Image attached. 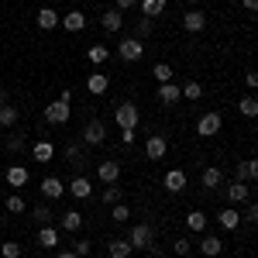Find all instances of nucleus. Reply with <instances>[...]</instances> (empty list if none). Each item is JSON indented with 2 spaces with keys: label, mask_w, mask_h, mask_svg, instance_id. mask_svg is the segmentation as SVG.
<instances>
[{
  "label": "nucleus",
  "mask_w": 258,
  "mask_h": 258,
  "mask_svg": "<svg viewBox=\"0 0 258 258\" xmlns=\"http://www.w3.org/2000/svg\"><path fill=\"white\" fill-rule=\"evenodd\" d=\"M114 120H117L120 131H135V127H138V120H141L138 103H131V100H120L117 107H114Z\"/></svg>",
  "instance_id": "f257e3e1"
},
{
  "label": "nucleus",
  "mask_w": 258,
  "mask_h": 258,
  "mask_svg": "<svg viewBox=\"0 0 258 258\" xmlns=\"http://www.w3.org/2000/svg\"><path fill=\"white\" fill-rule=\"evenodd\" d=\"M127 244H131L135 251H148V248L155 244V227H152V224H135L131 234H127Z\"/></svg>",
  "instance_id": "f03ea898"
},
{
  "label": "nucleus",
  "mask_w": 258,
  "mask_h": 258,
  "mask_svg": "<svg viewBox=\"0 0 258 258\" xmlns=\"http://www.w3.org/2000/svg\"><path fill=\"white\" fill-rule=\"evenodd\" d=\"M110 55H117L120 62H138L141 55H145V41H138V38H120L117 48H114Z\"/></svg>",
  "instance_id": "7ed1b4c3"
},
{
  "label": "nucleus",
  "mask_w": 258,
  "mask_h": 258,
  "mask_svg": "<svg viewBox=\"0 0 258 258\" xmlns=\"http://www.w3.org/2000/svg\"><path fill=\"white\" fill-rule=\"evenodd\" d=\"M220 127H224V117H220L217 110H207V114L197 120V135L200 138H214V135H220Z\"/></svg>",
  "instance_id": "20e7f679"
},
{
  "label": "nucleus",
  "mask_w": 258,
  "mask_h": 258,
  "mask_svg": "<svg viewBox=\"0 0 258 258\" xmlns=\"http://www.w3.org/2000/svg\"><path fill=\"white\" fill-rule=\"evenodd\" d=\"M69 117H73V103H62V100L45 103V120H48V124H66Z\"/></svg>",
  "instance_id": "39448f33"
},
{
  "label": "nucleus",
  "mask_w": 258,
  "mask_h": 258,
  "mask_svg": "<svg viewBox=\"0 0 258 258\" xmlns=\"http://www.w3.org/2000/svg\"><path fill=\"white\" fill-rule=\"evenodd\" d=\"M248 200H251V182H238L234 179L227 186V207H244Z\"/></svg>",
  "instance_id": "423d86ee"
},
{
  "label": "nucleus",
  "mask_w": 258,
  "mask_h": 258,
  "mask_svg": "<svg viewBox=\"0 0 258 258\" xmlns=\"http://www.w3.org/2000/svg\"><path fill=\"white\" fill-rule=\"evenodd\" d=\"M107 141V127H103V120H86V127H83V145H103Z\"/></svg>",
  "instance_id": "0eeeda50"
},
{
  "label": "nucleus",
  "mask_w": 258,
  "mask_h": 258,
  "mask_svg": "<svg viewBox=\"0 0 258 258\" xmlns=\"http://www.w3.org/2000/svg\"><path fill=\"white\" fill-rule=\"evenodd\" d=\"M165 152H169L165 135H148V141H145V159L159 162V159H165Z\"/></svg>",
  "instance_id": "6e6552de"
},
{
  "label": "nucleus",
  "mask_w": 258,
  "mask_h": 258,
  "mask_svg": "<svg viewBox=\"0 0 258 258\" xmlns=\"http://www.w3.org/2000/svg\"><path fill=\"white\" fill-rule=\"evenodd\" d=\"M97 179H100V182H107V186H114V182L120 179V162L117 159H103L97 165Z\"/></svg>",
  "instance_id": "1a4fd4ad"
},
{
  "label": "nucleus",
  "mask_w": 258,
  "mask_h": 258,
  "mask_svg": "<svg viewBox=\"0 0 258 258\" xmlns=\"http://www.w3.org/2000/svg\"><path fill=\"white\" fill-rule=\"evenodd\" d=\"M207 28V14L200 11V7H193V11H186L182 14V31H189V35H200Z\"/></svg>",
  "instance_id": "9d476101"
},
{
  "label": "nucleus",
  "mask_w": 258,
  "mask_h": 258,
  "mask_svg": "<svg viewBox=\"0 0 258 258\" xmlns=\"http://www.w3.org/2000/svg\"><path fill=\"white\" fill-rule=\"evenodd\" d=\"M38 189H41V197H45V200H59V197H66V182H62L59 176H45Z\"/></svg>",
  "instance_id": "9b49d317"
},
{
  "label": "nucleus",
  "mask_w": 258,
  "mask_h": 258,
  "mask_svg": "<svg viewBox=\"0 0 258 258\" xmlns=\"http://www.w3.org/2000/svg\"><path fill=\"white\" fill-rule=\"evenodd\" d=\"M59 28H66L69 35H76L86 28V14L83 11H69V14H59Z\"/></svg>",
  "instance_id": "f8f14e48"
},
{
  "label": "nucleus",
  "mask_w": 258,
  "mask_h": 258,
  "mask_svg": "<svg viewBox=\"0 0 258 258\" xmlns=\"http://www.w3.org/2000/svg\"><path fill=\"white\" fill-rule=\"evenodd\" d=\"M162 182H165V189H169V193H186V186H189V179H186L182 169H169Z\"/></svg>",
  "instance_id": "ddd939ff"
},
{
  "label": "nucleus",
  "mask_w": 258,
  "mask_h": 258,
  "mask_svg": "<svg viewBox=\"0 0 258 258\" xmlns=\"http://www.w3.org/2000/svg\"><path fill=\"white\" fill-rule=\"evenodd\" d=\"M197 248H200V255H203V258H217L220 251H224V241H220L217 234H207V238L197 241Z\"/></svg>",
  "instance_id": "4468645a"
},
{
  "label": "nucleus",
  "mask_w": 258,
  "mask_h": 258,
  "mask_svg": "<svg viewBox=\"0 0 258 258\" xmlns=\"http://www.w3.org/2000/svg\"><path fill=\"white\" fill-rule=\"evenodd\" d=\"M217 224L224 227V231H238L241 210H238V207H224V210H217Z\"/></svg>",
  "instance_id": "2eb2a0df"
},
{
  "label": "nucleus",
  "mask_w": 258,
  "mask_h": 258,
  "mask_svg": "<svg viewBox=\"0 0 258 258\" xmlns=\"http://www.w3.org/2000/svg\"><path fill=\"white\" fill-rule=\"evenodd\" d=\"M31 159L41 162V165H48V162L55 159V145H52V141H35V145H31Z\"/></svg>",
  "instance_id": "dca6fc26"
},
{
  "label": "nucleus",
  "mask_w": 258,
  "mask_h": 258,
  "mask_svg": "<svg viewBox=\"0 0 258 258\" xmlns=\"http://www.w3.org/2000/svg\"><path fill=\"white\" fill-rule=\"evenodd\" d=\"M66 189H69V193H73L76 200H86V197H93V182H90L86 176H73V182H69Z\"/></svg>",
  "instance_id": "f3484780"
},
{
  "label": "nucleus",
  "mask_w": 258,
  "mask_h": 258,
  "mask_svg": "<svg viewBox=\"0 0 258 258\" xmlns=\"http://www.w3.org/2000/svg\"><path fill=\"white\" fill-rule=\"evenodd\" d=\"M234 179H238V182H255V179H258V165H255V159L238 162V169H234Z\"/></svg>",
  "instance_id": "a211bd4d"
},
{
  "label": "nucleus",
  "mask_w": 258,
  "mask_h": 258,
  "mask_svg": "<svg viewBox=\"0 0 258 258\" xmlns=\"http://www.w3.org/2000/svg\"><path fill=\"white\" fill-rule=\"evenodd\" d=\"M100 24H103V31H110V35H117V31H120V24H124V14L110 7V11H103V14H100Z\"/></svg>",
  "instance_id": "6ab92c4d"
},
{
  "label": "nucleus",
  "mask_w": 258,
  "mask_h": 258,
  "mask_svg": "<svg viewBox=\"0 0 258 258\" xmlns=\"http://www.w3.org/2000/svg\"><path fill=\"white\" fill-rule=\"evenodd\" d=\"M107 86H110V76H103V73L86 76V93H93V97H103V93H107Z\"/></svg>",
  "instance_id": "aec40b11"
},
{
  "label": "nucleus",
  "mask_w": 258,
  "mask_h": 258,
  "mask_svg": "<svg viewBox=\"0 0 258 258\" xmlns=\"http://www.w3.org/2000/svg\"><path fill=\"white\" fill-rule=\"evenodd\" d=\"M179 100H182V97H179L176 83H162V86H159V103H162V107H176Z\"/></svg>",
  "instance_id": "412c9836"
},
{
  "label": "nucleus",
  "mask_w": 258,
  "mask_h": 258,
  "mask_svg": "<svg viewBox=\"0 0 258 258\" xmlns=\"http://www.w3.org/2000/svg\"><path fill=\"white\" fill-rule=\"evenodd\" d=\"M35 24H38L41 31H52V28H59V11H52V7H41L38 18H35Z\"/></svg>",
  "instance_id": "4be33fe9"
},
{
  "label": "nucleus",
  "mask_w": 258,
  "mask_h": 258,
  "mask_svg": "<svg viewBox=\"0 0 258 258\" xmlns=\"http://www.w3.org/2000/svg\"><path fill=\"white\" fill-rule=\"evenodd\" d=\"M66 162H69L73 169H83V165H86V148H83V141L80 145H66Z\"/></svg>",
  "instance_id": "5701e85b"
},
{
  "label": "nucleus",
  "mask_w": 258,
  "mask_h": 258,
  "mask_svg": "<svg viewBox=\"0 0 258 258\" xmlns=\"http://www.w3.org/2000/svg\"><path fill=\"white\" fill-rule=\"evenodd\" d=\"M4 179H7V186H18V189H21V186L31 179V172H28L24 165H11V169L4 172Z\"/></svg>",
  "instance_id": "b1692460"
},
{
  "label": "nucleus",
  "mask_w": 258,
  "mask_h": 258,
  "mask_svg": "<svg viewBox=\"0 0 258 258\" xmlns=\"http://www.w3.org/2000/svg\"><path fill=\"white\" fill-rule=\"evenodd\" d=\"M107 255H110V258H131V255H135V248L127 244V238H114L110 244H107Z\"/></svg>",
  "instance_id": "393cba45"
},
{
  "label": "nucleus",
  "mask_w": 258,
  "mask_h": 258,
  "mask_svg": "<svg viewBox=\"0 0 258 258\" xmlns=\"http://www.w3.org/2000/svg\"><path fill=\"white\" fill-rule=\"evenodd\" d=\"M59 224H62V231H69V234H76V231L83 227V214H80V210H66V214L59 217Z\"/></svg>",
  "instance_id": "a878e982"
},
{
  "label": "nucleus",
  "mask_w": 258,
  "mask_h": 258,
  "mask_svg": "<svg viewBox=\"0 0 258 258\" xmlns=\"http://www.w3.org/2000/svg\"><path fill=\"white\" fill-rule=\"evenodd\" d=\"M28 217H31V224H35V227H45V224H52V217H55V214H52L45 203H38V207H31V210H28Z\"/></svg>",
  "instance_id": "bb28decb"
},
{
  "label": "nucleus",
  "mask_w": 258,
  "mask_h": 258,
  "mask_svg": "<svg viewBox=\"0 0 258 258\" xmlns=\"http://www.w3.org/2000/svg\"><path fill=\"white\" fill-rule=\"evenodd\" d=\"M138 4H141V18H152V21L169 7V0H138Z\"/></svg>",
  "instance_id": "cd10ccee"
},
{
  "label": "nucleus",
  "mask_w": 258,
  "mask_h": 258,
  "mask_svg": "<svg viewBox=\"0 0 258 258\" xmlns=\"http://www.w3.org/2000/svg\"><path fill=\"white\" fill-rule=\"evenodd\" d=\"M152 35H155V21H152V18H138V21H135V35H131V38L148 41Z\"/></svg>",
  "instance_id": "c85d7f7f"
},
{
  "label": "nucleus",
  "mask_w": 258,
  "mask_h": 258,
  "mask_svg": "<svg viewBox=\"0 0 258 258\" xmlns=\"http://www.w3.org/2000/svg\"><path fill=\"white\" fill-rule=\"evenodd\" d=\"M18 120H21L18 103H4V107H0V127H14Z\"/></svg>",
  "instance_id": "c756f323"
},
{
  "label": "nucleus",
  "mask_w": 258,
  "mask_h": 258,
  "mask_svg": "<svg viewBox=\"0 0 258 258\" xmlns=\"http://www.w3.org/2000/svg\"><path fill=\"white\" fill-rule=\"evenodd\" d=\"M220 179H224V172H220L217 165H210V169H203V176H200V182H203V189H210V193H214V189L220 186Z\"/></svg>",
  "instance_id": "7c9ffc66"
},
{
  "label": "nucleus",
  "mask_w": 258,
  "mask_h": 258,
  "mask_svg": "<svg viewBox=\"0 0 258 258\" xmlns=\"http://www.w3.org/2000/svg\"><path fill=\"white\" fill-rule=\"evenodd\" d=\"M186 227H189L193 234H203V231H207V214H203V210H189V214H186Z\"/></svg>",
  "instance_id": "2f4dec72"
},
{
  "label": "nucleus",
  "mask_w": 258,
  "mask_h": 258,
  "mask_svg": "<svg viewBox=\"0 0 258 258\" xmlns=\"http://www.w3.org/2000/svg\"><path fill=\"white\" fill-rule=\"evenodd\" d=\"M38 244H41V248H55V244H59V231H55L52 224L38 227Z\"/></svg>",
  "instance_id": "473e14b6"
},
{
  "label": "nucleus",
  "mask_w": 258,
  "mask_h": 258,
  "mask_svg": "<svg viewBox=\"0 0 258 258\" xmlns=\"http://www.w3.org/2000/svg\"><path fill=\"white\" fill-rule=\"evenodd\" d=\"M179 97H186V100H200V97H203V83H200V80H186L182 86H179Z\"/></svg>",
  "instance_id": "72a5a7b5"
},
{
  "label": "nucleus",
  "mask_w": 258,
  "mask_h": 258,
  "mask_svg": "<svg viewBox=\"0 0 258 258\" xmlns=\"http://www.w3.org/2000/svg\"><path fill=\"white\" fill-rule=\"evenodd\" d=\"M86 59L93 62V66H103V62L110 59V48H107V45H90V48H86Z\"/></svg>",
  "instance_id": "f704fd0d"
},
{
  "label": "nucleus",
  "mask_w": 258,
  "mask_h": 258,
  "mask_svg": "<svg viewBox=\"0 0 258 258\" xmlns=\"http://www.w3.org/2000/svg\"><path fill=\"white\" fill-rule=\"evenodd\" d=\"M24 145H28L24 131H7V138H4V148H7V152H21Z\"/></svg>",
  "instance_id": "c9c22d12"
},
{
  "label": "nucleus",
  "mask_w": 258,
  "mask_h": 258,
  "mask_svg": "<svg viewBox=\"0 0 258 258\" xmlns=\"http://www.w3.org/2000/svg\"><path fill=\"white\" fill-rule=\"evenodd\" d=\"M4 207H7V214H24V210H28V203H24L21 193H11V197L4 200Z\"/></svg>",
  "instance_id": "e433bc0d"
},
{
  "label": "nucleus",
  "mask_w": 258,
  "mask_h": 258,
  "mask_svg": "<svg viewBox=\"0 0 258 258\" xmlns=\"http://www.w3.org/2000/svg\"><path fill=\"white\" fill-rule=\"evenodd\" d=\"M127 217H131V207H127L124 200L110 207V220H114V224H127Z\"/></svg>",
  "instance_id": "4c0bfd02"
},
{
  "label": "nucleus",
  "mask_w": 258,
  "mask_h": 258,
  "mask_svg": "<svg viewBox=\"0 0 258 258\" xmlns=\"http://www.w3.org/2000/svg\"><path fill=\"white\" fill-rule=\"evenodd\" d=\"M238 110L244 114V117H255V114H258V100H255V93L241 97V100H238Z\"/></svg>",
  "instance_id": "58836bf2"
},
{
  "label": "nucleus",
  "mask_w": 258,
  "mask_h": 258,
  "mask_svg": "<svg viewBox=\"0 0 258 258\" xmlns=\"http://www.w3.org/2000/svg\"><path fill=\"white\" fill-rule=\"evenodd\" d=\"M152 76H155V83H172V66H169V62H159V66H155V69H152Z\"/></svg>",
  "instance_id": "ea45409f"
},
{
  "label": "nucleus",
  "mask_w": 258,
  "mask_h": 258,
  "mask_svg": "<svg viewBox=\"0 0 258 258\" xmlns=\"http://www.w3.org/2000/svg\"><path fill=\"white\" fill-rule=\"evenodd\" d=\"M0 255L4 258H21L24 248H21V241H4V244H0Z\"/></svg>",
  "instance_id": "a19ab883"
},
{
  "label": "nucleus",
  "mask_w": 258,
  "mask_h": 258,
  "mask_svg": "<svg viewBox=\"0 0 258 258\" xmlns=\"http://www.w3.org/2000/svg\"><path fill=\"white\" fill-rule=\"evenodd\" d=\"M120 200H124V189H120V186H107V189H103V203H107V207H114Z\"/></svg>",
  "instance_id": "79ce46f5"
},
{
  "label": "nucleus",
  "mask_w": 258,
  "mask_h": 258,
  "mask_svg": "<svg viewBox=\"0 0 258 258\" xmlns=\"http://www.w3.org/2000/svg\"><path fill=\"white\" fill-rule=\"evenodd\" d=\"M172 251H176L179 258H186L189 251H193V241H189V238H179V241H172Z\"/></svg>",
  "instance_id": "37998d69"
},
{
  "label": "nucleus",
  "mask_w": 258,
  "mask_h": 258,
  "mask_svg": "<svg viewBox=\"0 0 258 258\" xmlns=\"http://www.w3.org/2000/svg\"><path fill=\"white\" fill-rule=\"evenodd\" d=\"M241 220H248V224H255V220H258V203H255V200H248V203H244Z\"/></svg>",
  "instance_id": "c03bdc74"
},
{
  "label": "nucleus",
  "mask_w": 258,
  "mask_h": 258,
  "mask_svg": "<svg viewBox=\"0 0 258 258\" xmlns=\"http://www.w3.org/2000/svg\"><path fill=\"white\" fill-rule=\"evenodd\" d=\"M73 251H76L80 258H90V251H93V248H90V241H76V244H73Z\"/></svg>",
  "instance_id": "a18cd8bd"
},
{
  "label": "nucleus",
  "mask_w": 258,
  "mask_h": 258,
  "mask_svg": "<svg viewBox=\"0 0 258 258\" xmlns=\"http://www.w3.org/2000/svg\"><path fill=\"white\" fill-rule=\"evenodd\" d=\"M131 7H138V0H114V11H120V14H127Z\"/></svg>",
  "instance_id": "49530a36"
},
{
  "label": "nucleus",
  "mask_w": 258,
  "mask_h": 258,
  "mask_svg": "<svg viewBox=\"0 0 258 258\" xmlns=\"http://www.w3.org/2000/svg\"><path fill=\"white\" fill-rule=\"evenodd\" d=\"M135 138H138L135 131H120V145H127V148H131V145H135Z\"/></svg>",
  "instance_id": "de8ad7c7"
},
{
  "label": "nucleus",
  "mask_w": 258,
  "mask_h": 258,
  "mask_svg": "<svg viewBox=\"0 0 258 258\" xmlns=\"http://www.w3.org/2000/svg\"><path fill=\"white\" fill-rule=\"evenodd\" d=\"M244 83H248L251 90H255V86H258V73H255V69H248V73H244Z\"/></svg>",
  "instance_id": "09e8293b"
},
{
  "label": "nucleus",
  "mask_w": 258,
  "mask_h": 258,
  "mask_svg": "<svg viewBox=\"0 0 258 258\" xmlns=\"http://www.w3.org/2000/svg\"><path fill=\"white\" fill-rule=\"evenodd\" d=\"M241 4H244V11H248V14H255V11H258V0H241Z\"/></svg>",
  "instance_id": "8fccbe9b"
},
{
  "label": "nucleus",
  "mask_w": 258,
  "mask_h": 258,
  "mask_svg": "<svg viewBox=\"0 0 258 258\" xmlns=\"http://www.w3.org/2000/svg\"><path fill=\"white\" fill-rule=\"evenodd\" d=\"M55 258H80V255H76V251H59Z\"/></svg>",
  "instance_id": "3c124183"
},
{
  "label": "nucleus",
  "mask_w": 258,
  "mask_h": 258,
  "mask_svg": "<svg viewBox=\"0 0 258 258\" xmlns=\"http://www.w3.org/2000/svg\"><path fill=\"white\" fill-rule=\"evenodd\" d=\"M186 4H200V0H186Z\"/></svg>",
  "instance_id": "603ef678"
},
{
  "label": "nucleus",
  "mask_w": 258,
  "mask_h": 258,
  "mask_svg": "<svg viewBox=\"0 0 258 258\" xmlns=\"http://www.w3.org/2000/svg\"><path fill=\"white\" fill-rule=\"evenodd\" d=\"M35 258H38V255H35Z\"/></svg>",
  "instance_id": "864d4df0"
}]
</instances>
